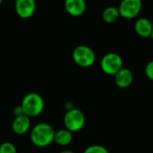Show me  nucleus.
I'll use <instances>...</instances> for the list:
<instances>
[{
  "instance_id": "1a4fd4ad",
  "label": "nucleus",
  "mask_w": 153,
  "mask_h": 153,
  "mask_svg": "<svg viewBox=\"0 0 153 153\" xmlns=\"http://www.w3.org/2000/svg\"><path fill=\"white\" fill-rule=\"evenodd\" d=\"M65 9L72 16H81L86 10L84 0H65Z\"/></svg>"
},
{
  "instance_id": "f257e3e1",
  "label": "nucleus",
  "mask_w": 153,
  "mask_h": 153,
  "mask_svg": "<svg viewBox=\"0 0 153 153\" xmlns=\"http://www.w3.org/2000/svg\"><path fill=\"white\" fill-rule=\"evenodd\" d=\"M56 131L48 123H38L30 132V139L31 143L38 148H45L54 143Z\"/></svg>"
},
{
  "instance_id": "f3484780",
  "label": "nucleus",
  "mask_w": 153,
  "mask_h": 153,
  "mask_svg": "<svg viewBox=\"0 0 153 153\" xmlns=\"http://www.w3.org/2000/svg\"><path fill=\"white\" fill-rule=\"evenodd\" d=\"M13 113L14 117H18V116H21V115H23V111H22V108L21 105L14 107V108L13 109Z\"/></svg>"
},
{
  "instance_id": "9b49d317",
  "label": "nucleus",
  "mask_w": 153,
  "mask_h": 153,
  "mask_svg": "<svg viewBox=\"0 0 153 153\" xmlns=\"http://www.w3.org/2000/svg\"><path fill=\"white\" fill-rule=\"evenodd\" d=\"M134 29L136 33L143 38H148L152 36L153 30L152 23L146 18H141L136 21L134 24Z\"/></svg>"
},
{
  "instance_id": "dca6fc26",
  "label": "nucleus",
  "mask_w": 153,
  "mask_h": 153,
  "mask_svg": "<svg viewBox=\"0 0 153 153\" xmlns=\"http://www.w3.org/2000/svg\"><path fill=\"white\" fill-rule=\"evenodd\" d=\"M145 74L150 80L153 81V60L147 64L145 67Z\"/></svg>"
},
{
  "instance_id": "ddd939ff",
  "label": "nucleus",
  "mask_w": 153,
  "mask_h": 153,
  "mask_svg": "<svg viewBox=\"0 0 153 153\" xmlns=\"http://www.w3.org/2000/svg\"><path fill=\"white\" fill-rule=\"evenodd\" d=\"M119 16H120V13H119L118 8L114 7V6H110V7L106 8L103 11V13H102L103 20L108 23L115 22L116 21H117Z\"/></svg>"
},
{
  "instance_id": "f8f14e48",
  "label": "nucleus",
  "mask_w": 153,
  "mask_h": 153,
  "mask_svg": "<svg viewBox=\"0 0 153 153\" xmlns=\"http://www.w3.org/2000/svg\"><path fill=\"white\" fill-rule=\"evenodd\" d=\"M73 142V133L66 128L56 131L54 136V143L59 146H67Z\"/></svg>"
},
{
  "instance_id": "a211bd4d",
  "label": "nucleus",
  "mask_w": 153,
  "mask_h": 153,
  "mask_svg": "<svg viewBox=\"0 0 153 153\" xmlns=\"http://www.w3.org/2000/svg\"><path fill=\"white\" fill-rule=\"evenodd\" d=\"M59 153H74V152H72V151H69V150H65V151L60 152Z\"/></svg>"
},
{
  "instance_id": "2eb2a0df",
  "label": "nucleus",
  "mask_w": 153,
  "mask_h": 153,
  "mask_svg": "<svg viewBox=\"0 0 153 153\" xmlns=\"http://www.w3.org/2000/svg\"><path fill=\"white\" fill-rule=\"evenodd\" d=\"M83 153H109L108 151L102 145H91L87 147Z\"/></svg>"
},
{
  "instance_id": "6ab92c4d",
  "label": "nucleus",
  "mask_w": 153,
  "mask_h": 153,
  "mask_svg": "<svg viewBox=\"0 0 153 153\" xmlns=\"http://www.w3.org/2000/svg\"><path fill=\"white\" fill-rule=\"evenodd\" d=\"M2 3H3V0H0V5L2 4Z\"/></svg>"
},
{
  "instance_id": "20e7f679",
  "label": "nucleus",
  "mask_w": 153,
  "mask_h": 153,
  "mask_svg": "<svg viewBox=\"0 0 153 153\" xmlns=\"http://www.w3.org/2000/svg\"><path fill=\"white\" fill-rule=\"evenodd\" d=\"M73 59L75 64L81 67H90L94 64L96 56L94 51L90 47L80 45L74 49Z\"/></svg>"
},
{
  "instance_id": "9d476101",
  "label": "nucleus",
  "mask_w": 153,
  "mask_h": 153,
  "mask_svg": "<svg viewBox=\"0 0 153 153\" xmlns=\"http://www.w3.org/2000/svg\"><path fill=\"white\" fill-rule=\"evenodd\" d=\"M115 83L117 87L126 89L128 88L134 80L133 73L128 68H122L115 75Z\"/></svg>"
},
{
  "instance_id": "423d86ee",
  "label": "nucleus",
  "mask_w": 153,
  "mask_h": 153,
  "mask_svg": "<svg viewBox=\"0 0 153 153\" xmlns=\"http://www.w3.org/2000/svg\"><path fill=\"white\" fill-rule=\"evenodd\" d=\"M142 9V0H122L118 7L119 13L126 19H133Z\"/></svg>"
},
{
  "instance_id": "6e6552de",
  "label": "nucleus",
  "mask_w": 153,
  "mask_h": 153,
  "mask_svg": "<svg viewBox=\"0 0 153 153\" xmlns=\"http://www.w3.org/2000/svg\"><path fill=\"white\" fill-rule=\"evenodd\" d=\"M30 117L24 114L18 117H14V119L12 123V130L17 135L26 134L30 131Z\"/></svg>"
},
{
  "instance_id": "0eeeda50",
  "label": "nucleus",
  "mask_w": 153,
  "mask_h": 153,
  "mask_svg": "<svg viewBox=\"0 0 153 153\" xmlns=\"http://www.w3.org/2000/svg\"><path fill=\"white\" fill-rule=\"evenodd\" d=\"M14 10L22 19L32 17L36 11V0H14Z\"/></svg>"
},
{
  "instance_id": "f03ea898",
  "label": "nucleus",
  "mask_w": 153,
  "mask_h": 153,
  "mask_svg": "<svg viewBox=\"0 0 153 153\" xmlns=\"http://www.w3.org/2000/svg\"><path fill=\"white\" fill-rule=\"evenodd\" d=\"M44 106L45 103L42 96L36 92L27 93L21 102L23 114L30 118L39 116L44 110Z\"/></svg>"
},
{
  "instance_id": "7ed1b4c3",
  "label": "nucleus",
  "mask_w": 153,
  "mask_h": 153,
  "mask_svg": "<svg viewBox=\"0 0 153 153\" xmlns=\"http://www.w3.org/2000/svg\"><path fill=\"white\" fill-rule=\"evenodd\" d=\"M63 121L65 128L71 131L72 133H76L83 128L86 119L82 110L74 108L72 109L66 110Z\"/></svg>"
},
{
  "instance_id": "aec40b11",
  "label": "nucleus",
  "mask_w": 153,
  "mask_h": 153,
  "mask_svg": "<svg viewBox=\"0 0 153 153\" xmlns=\"http://www.w3.org/2000/svg\"><path fill=\"white\" fill-rule=\"evenodd\" d=\"M152 38V39H153V30H152V36H151Z\"/></svg>"
},
{
  "instance_id": "39448f33",
  "label": "nucleus",
  "mask_w": 153,
  "mask_h": 153,
  "mask_svg": "<svg viewBox=\"0 0 153 153\" xmlns=\"http://www.w3.org/2000/svg\"><path fill=\"white\" fill-rule=\"evenodd\" d=\"M102 71L108 75H115L123 68V60L117 53H108L103 56L100 62Z\"/></svg>"
},
{
  "instance_id": "4468645a",
  "label": "nucleus",
  "mask_w": 153,
  "mask_h": 153,
  "mask_svg": "<svg viewBox=\"0 0 153 153\" xmlns=\"http://www.w3.org/2000/svg\"><path fill=\"white\" fill-rule=\"evenodd\" d=\"M0 153H17V149L13 143L4 142L0 144Z\"/></svg>"
}]
</instances>
